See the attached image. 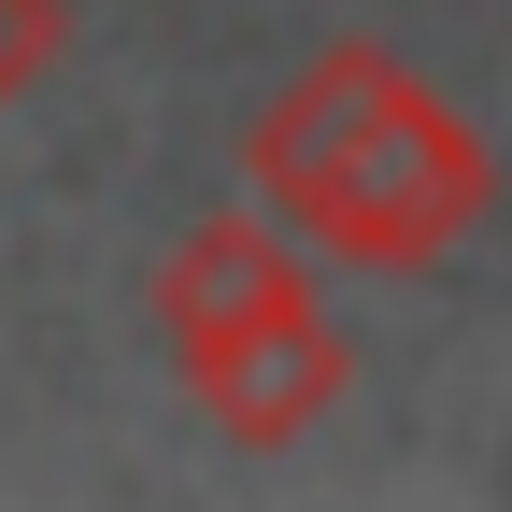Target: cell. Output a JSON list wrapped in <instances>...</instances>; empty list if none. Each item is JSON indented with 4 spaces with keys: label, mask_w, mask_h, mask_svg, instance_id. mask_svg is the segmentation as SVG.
<instances>
[{
    "label": "cell",
    "mask_w": 512,
    "mask_h": 512,
    "mask_svg": "<svg viewBox=\"0 0 512 512\" xmlns=\"http://www.w3.org/2000/svg\"><path fill=\"white\" fill-rule=\"evenodd\" d=\"M242 185H256L271 228H299L313 256H342V271H441V256L498 214L484 128L427 72H399L384 43H328L313 57V72L242 128Z\"/></svg>",
    "instance_id": "1"
},
{
    "label": "cell",
    "mask_w": 512,
    "mask_h": 512,
    "mask_svg": "<svg viewBox=\"0 0 512 512\" xmlns=\"http://www.w3.org/2000/svg\"><path fill=\"white\" fill-rule=\"evenodd\" d=\"M342 384H356V342L328 328V299H299V313H271V328H242V342H214V356H185V399H200L242 456H285L299 427H328L342 413Z\"/></svg>",
    "instance_id": "2"
},
{
    "label": "cell",
    "mask_w": 512,
    "mask_h": 512,
    "mask_svg": "<svg viewBox=\"0 0 512 512\" xmlns=\"http://www.w3.org/2000/svg\"><path fill=\"white\" fill-rule=\"evenodd\" d=\"M299 299H313V242L271 228V214H200L157 256V342H171V370L242 342V328H271V313H299Z\"/></svg>",
    "instance_id": "3"
},
{
    "label": "cell",
    "mask_w": 512,
    "mask_h": 512,
    "mask_svg": "<svg viewBox=\"0 0 512 512\" xmlns=\"http://www.w3.org/2000/svg\"><path fill=\"white\" fill-rule=\"evenodd\" d=\"M57 43H72V0H0V114L57 72Z\"/></svg>",
    "instance_id": "4"
}]
</instances>
